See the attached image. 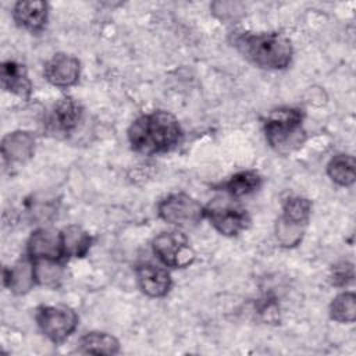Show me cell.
<instances>
[{"instance_id":"6da1fadb","label":"cell","mask_w":356,"mask_h":356,"mask_svg":"<svg viewBox=\"0 0 356 356\" xmlns=\"http://www.w3.org/2000/svg\"><path fill=\"white\" fill-rule=\"evenodd\" d=\"M181 127L175 115L157 110L139 115L128 129L131 147L140 154L152 156L168 152L181 138Z\"/></svg>"},{"instance_id":"7a4b0ae2","label":"cell","mask_w":356,"mask_h":356,"mask_svg":"<svg viewBox=\"0 0 356 356\" xmlns=\"http://www.w3.org/2000/svg\"><path fill=\"white\" fill-rule=\"evenodd\" d=\"M236 50L252 64L264 70H284L291 64V40L278 32H239L232 40Z\"/></svg>"},{"instance_id":"3957f363","label":"cell","mask_w":356,"mask_h":356,"mask_svg":"<svg viewBox=\"0 0 356 356\" xmlns=\"http://www.w3.org/2000/svg\"><path fill=\"white\" fill-rule=\"evenodd\" d=\"M303 113L295 107H281L271 111L264 121V134L268 145L281 154L299 149L305 139Z\"/></svg>"},{"instance_id":"277c9868","label":"cell","mask_w":356,"mask_h":356,"mask_svg":"<svg viewBox=\"0 0 356 356\" xmlns=\"http://www.w3.org/2000/svg\"><path fill=\"white\" fill-rule=\"evenodd\" d=\"M312 213V203L302 196H289L284 200L282 214L275 225L277 241L285 248L300 243Z\"/></svg>"},{"instance_id":"5b68a950","label":"cell","mask_w":356,"mask_h":356,"mask_svg":"<svg viewBox=\"0 0 356 356\" xmlns=\"http://www.w3.org/2000/svg\"><path fill=\"white\" fill-rule=\"evenodd\" d=\"M35 320L42 334L56 345L63 343L78 325L76 313L64 305H47L38 307Z\"/></svg>"},{"instance_id":"8992f818","label":"cell","mask_w":356,"mask_h":356,"mask_svg":"<svg viewBox=\"0 0 356 356\" xmlns=\"http://www.w3.org/2000/svg\"><path fill=\"white\" fill-rule=\"evenodd\" d=\"M159 216L168 224L192 228L196 227L204 217V207L186 193H171L164 197L159 206Z\"/></svg>"},{"instance_id":"52a82bcc","label":"cell","mask_w":356,"mask_h":356,"mask_svg":"<svg viewBox=\"0 0 356 356\" xmlns=\"http://www.w3.org/2000/svg\"><path fill=\"white\" fill-rule=\"evenodd\" d=\"M153 252L165 267L172 268L188 267L196 257L188 238L178 231L159 234L153 239Z\"/></svg>"},{"instance_id":"ba28073f","label":"cell","mask_w":356,"mask_h":356,"mask_svg":"<svg viewBox=\"0 0 356 356\" xmlns=\"http://www.w3.org/2000/svg\"><path fill=\"white\" fill-rule=\"evenodd\" d=\"M210 224L224 236H236L249 227L250 218L245 209L222 199H214L204 207Z\"/></svg>"},{"instance_id":"9c48e42d","label":"cell","mask_w":356,"mask_h":356,"mask_svg":"<svg viewBox=\"0 0 356 356\" xmlns=\"http://www.w3.org/2000/svg\"><path fill=\"white\" fill-rule=\"evenodd\" d=\"M44 78L57 88H68L78 82L81 64L76 57L67 53H57L49 58L43 68Z\"/></svg>"},{"instance_id":"30bf717a","label":"cell","mask_w":356,"mask_h":356,"mask_svg":"<svg viewBox=\"0 0 356 356\" xmlns=\"http://www.w3.org/2000/svg\"><path fill=\"white\" fill-rule=\"evenodd\" d=\"M26 250L32 260H60L64 256L61 232L53 228L33 231L28 239Z\"/></svg>"},{"instance_id":"8fae6325","label":"cell","mask_w":356,"mask_h":356,"mask_svg":"<svg viewBox=\"0 0 356 356\" xmlns=\"http://www.w3.org/2000/svg\"><path fill=\"white\" fill-rule=\"evenodd\" d=\"M136 281L140 291L150 298H163L171 288L170 273L160 266L152 263H143L135 270Z\"/></svg>"},{"instance_id":"7c38bea8","label":"cell","mask_w":356,"mask_h":356,"mask_svg":"<svg viewBox=\"0 0 356 356\" xmlns=\"http://www.w3.org/2000/svg\"><path fill=\"white\" fill-rule=\"evenodd\" d=\"M49 14V6L46 1L26 0L18 1L14 6L13 17L18 25L31 31L39 32L44 28Z\"/></svg>"},{"instance_id":"4fadbf2b","label":"cell","mask_w":356,"mask_h":356,"mask_svg":"<svg viewBox=\"0 0 356 356\" xmlns=\"http://www.w3.org/2000/svg\"><path fill=\"white\" fill-rule=\"evenodd\" d=\"M36 284L35 263L31 257L21 259L13 267L4 268V285L17 295L29 292Z\"/></svg>"},{"instance_id":"5bb4252c","label":"cell","mask_w":356,"mask_h":356,"mask_svg":"<svg viewBox=\"0 0 356 356\" xmlns=\"http://www.w3.org/2000/svg\"><path fill=\"white\" fill-rule=\"evenodd\" d=\"M35 136L31 132L15 131L3 138L1 153L7 161L22 163L33 156Z\"/></svg>"},{"instance_id":"9a60e30c","label":"cell","mask_w":356,"mask_h":356,"mask_svg":"<svg viewBox=\"0 0 356 356\" xmlns=\"http://www.w3.org/2000/svg\"><path fill=\"white\" fill-rule=\"evenodd\" d=\"M82 117L81 104L72 97L60 99L50 114L51 127L63 134H70L76 128L79 120Z\"/></svg>"},{"instance_id":"2e32d148","label":"cell","mask_w":356,"mask_h":356,"mask_svg":"<svg viewBox=\"0 0 356 356\" xmlns=\"http://www.w3.org/2000/svg\"><path fill=\"white\" fill-rule=\"evenodd\" d=\"M1 85L4 90L21 97H28L32 90V83L28 78L25 67L13 60L1 64Z\"/></svg>"},{"instance_id":"e0dca14e","label":"cell","mask_w":356,"mask_h":356,"mask_svg":"<svg viewBox=\"0 0 356 356\" xmlns=\"http://www.w3.org/2000/svg\"><path fill=\"white\" fill-rule=\"evenodd\" d=\"M78 352L86 355H115L120 352V342L111 334L92 331L79 339Z\"/></svg>"},{"instance_id":"ac0fdd59","label":"cell","mask_w":356,"mask_h":356,"mask_svg":"<svg viewBox=\"0 0 356 356\" xmlns=\"http://www.w3.org/2000/svg\"><path fill=\"white\" fill-rule=\"evenodd\" d=\"M61 241L65 257H83L92 245V236L76 224L68 225L61 231Z\"/></svg>"},{"instance_id":"d6986e66","label":"cell","mask_w":356,"mask_h":356,"mask_svg":"<svg viewBox=\"0 0 356 356\" xmlns=\"http://www.w3.org/2000/svg\"><path fill=\"white\" fill-rule=\"evenodd\" d=\"M261 175L253 170L239 171L231 175L224 184L222 189L232 197H242L256 192L261 186Z\"/></svg>"},{"instance_id":"ffe728a7","label":"cell","mask_w":356,"mask_h":356,"mask_svg":"<svg viewBox=\"0 0 356 356\" xmlns=\"http://www.w3.org/2000/svg\"><path fill=\"white\" fill-rule=\"evenodd\" d=\"M327 174L339 186H350L356 179L355 159L350 154H335L327 164Z\"/></svg>"},{"instance_id":"44dd1931","label":"cell","mask_w":356,"mask_h":356,"mask_svg":"<svg viewBox=\"0 0 356 356\" xmlns=\"http://www.w3.org/2000/svg\"><path fill=\"white\" fill-rule=\"evenodd\" d=\"M330 317L342 324L353 323L356 318V296L350 291L337 295L330 305Z\"/></svg>"},{"instance_id":"7402d4cb","label":"cell","mask_w":356,"mask_h":356,"mask_svg":"<svg viewBox=\"0 0 356 356\" xmlns=\"http://www.w3.org/2000/svg\"><path fill=\"white\" fill-rule=\"evenodd\" d=\"M36 284L57 288L63 280V266L58 260H33Z\"/></svg>"},{"instance_id":"603a6c76","label":"cell","mask_w":356,"mask_h":356,"mask_svg":"<svg viewBox=\"0 0 356 356\" xmlns=\"http://www.w3.org/2000/svg\"><path fill=\"white\" fill-rule=\"evenodd\" d=\"M331 281L337 286H345L353 281V266L350 263H341L332 268Z\"/></svg>"}]
</instances>
